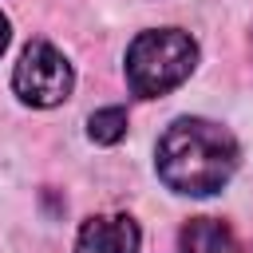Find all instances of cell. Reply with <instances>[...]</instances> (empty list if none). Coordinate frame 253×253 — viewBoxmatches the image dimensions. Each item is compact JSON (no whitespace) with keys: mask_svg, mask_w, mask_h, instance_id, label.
<instances>
[{"mask_svg":"<svg viewBox=\"0 0 253 253\" xmlns=\"http://www.w3.org/2000/svg\"><path fill=\"white\" fill-rule=\"evenodd\" d=\"M237 170V142L206 119H174L158 138V178L178 194H217Z\"/></svg>","mask_w":253,"mask_h":253,"instance_id":"6da1fadb","label":"cell"},{"mask_svg":"<svg viewBox=\"0 0 253 253\" xmlns=\"http://www.w3.org/2000/svg\"><path fill=\"white\" fill-rule=\"evenodd\" d=\"M198 63V43L182 28H154L138 32L126 47V87L138 99H158L190 79Z\"/></svg>","mask_w":253,"mask_h":253,"instance_id":"7a4b0ae2","label":"cell"},{"mask_svg":"<svg viewBox=\"0 0 253 253\" xmlns=\"http://www.w3.org/2000/svg\"><path fill=\"white\" fill-rule=\"evenodd\" d=\"M12 87L32 107H55L71 95V63L47 40H32L12 71Z\"/></svg>","mask_w":253,"mask_h":253,"instance_id":"3957f363","label":"cell"},{"mask_svg":"<svg viewBox=\"0 0 253 253\" xmlns=\"http://www.w3.org/2000/svg\"><path fill=\"white\" fill-rule=\"evenodd\" d=\"M75 253H138V225L126 213L91 217L79 229Z\"/></svg>","mask_w":253,"mask_h":253,"instance_id":"277c9868","label":"cell"},{"mask_svg":"<svg viewBox=\"0 0 253 253\" xmlns=\"http://www.w3.org/2000/svg\"><path fill=\"white\" fill-rule=\"evenodd\" d=\"M178 253H233V233L217 217H190L178 233Z\"/></svg>","mask_w":253,"mask_h":253,"instance_id":"5b68a950","label":"cell"},{"mask_svg":"<svg viewBox=\"0 0 253 253\" xmlns=\"http://www.w3.org/2000/svg\"><path fill=\"white\" fill-rule=\"evenodd\" d=\"M87 130H91V138L103 142V146L119 142V138L126 134V107H103V111H95L91 123H87Z\"/></svg>","mask_w":253,"mask_h":253,"instance_id":"8992f818","label":"cell"},{"mask_svg":"<svg viewBox=\"0 0 253 253\" xmlns=\"http://www.w3.org/2000/svg\"><path fill=\"white\" fill-rule=\"evenodd\" d=\"M8 36H12V32H8V16H0V51L8 47Z\"/></svg>","mask_w":253,"mask_h":253,"instance_id":"52a82bcc","label":"cell"},{"mask_svg":"<svg viewBox=\"0 0 253 253\" xmlns=\"http://www.w3.org/2000/svg\"><path fill=\"white\" fill-rule=\"evenodd\" d=\"M249 253H253V249H249Z\"/></svg>","mask_w":253,"mask_h":253,"instance_id":"ba28073f","label":"cell"}]
</instances>
